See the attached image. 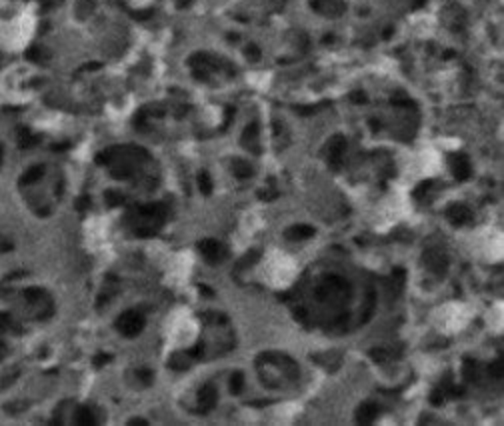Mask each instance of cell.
<instances>
[{"label":"cell","mask_w":504,"mask_h":426,"mask_svg":"<svg viewBox=\"0 0 504 426\" xmlns=\"http://www.w3.org/2000/svg\"><path fill=\"white\" fill-rule=\"evenodd\" d=\"M142 328H144V318H142L138 312H134V310H128V312L120 314V318L116 320V330L122 332V334L128 336V338L140 334Z\"/></svg>","instance_id":"1"},{"label":"cell","mask_w":504,"mask_h":426,"mask_svg":"<svg viewBox=\"0 0 504 426\" xmlns=\"http://www.w3.org/2000/svg\"><path fill=\"white\" fill-rule=\"evenodd\" d=\"M198 248H200V252L204 254V258H206L208 262H212V264L220 262L224 256H226V248H224L220 242H216V240H202V242L198 244Z\"/></svg>","instance_id":"2"},{"label":"cell","mask_w":504,"mask_h":426,"mask_svg":"<svg viewBox=\"0 0 504 426\" xmlns=\"http://www.w3.org/2000/svg\"><path fill=\"white\" fill-rule=\"evenodd\" d=\"M214 404H216V388L212 384H206L200 390V408H198V412H208Z\"/></svg>","instance_id":"3"},{"label":"cell","mask_w":504,"mask_h":426,"mask_svg":"<svg viewBox=\"0 0 504 426\" xmlns=\"http://www.w3.org/2000/svg\"><path fill=\"white\" fill-rule=\"evenodd\" d=\"M376 412H378V406H376L374 402H364V404H360L358 410H356V420H358L360 424H368V422L374 420Z\"/></svg>","instance_id":"4"},{"label":"cell","mask_w":504,"mask_h":426,"mask_svg":"<svg viewBox=\"0 0 504 426\" xmlns=\"http://www.w3.org/2000/svg\"><path fill=\"white\" fill-rule=\"evenodd\" d=\"M42 174H44V166L42 164H38V166H32V168H28L24 174H22V178H20V184L22 186H26V184H32V182H36V180H40L42 178Z\"/></svg>","instance_id":"5"},{"label":"cell","mask_w":504,"mask_h":426,"mask_svg":"<svg viewBox=\"0 0 504 426\" xmlns=\"http://www.w3.org/2000/svg\"><path fill=\"white\" fill-rule=\"evenodd\" d=\"M312 234H314V228L310 226H292L286 230V238H292V240H304Z\"/></svg>","instance_id":"6"},{"label":"cell","mask_w":504,"mask_h":426,"mask_svg":"<svg viewBox=\"0 0 504 426\" xmlns=\"http://www.w3.org/2000/svg\"><path fill=\"white\" fill-rule=\"evenodd\" d=\"M448 216H450V220H454L456 224H462V222H466V220L470 218L468 210H466L464 206H460V204H454V206H450V210H448Z\"/></svg>","instance_id":"7"},{"label":"cell","mask_w":504,"mask_h":426,"mask_svg":"<svg viewBox=\"0 0 504 426\" xmlns=\"http://www.w3.org/2000/svg\"><path fill=\"white\" fill-rule=\"evenodd\" d=\"M76 422H78V424H86V426H92V424H94V418H92V412H90V408H86V406H80V408L76 410Z\"/></svg>","instance_id":"8"},{"label":"cell","mask_w":504,"mask_h":426,"mask_svg":"<svg viewBox=\"0 0 504 426\" xmlns=\"http://www.w3.org/2000/svg\"><path fill=\"white\" fill-rule=\"evenodd\" d=\"M18 142H20V146H22V148H28V146H32V144L36 142V136H32V134H30V130L22 126V128L18 130Z\"/></svg>","instance_id":"9"},{"label":"cell","mask_w":504,"mask_h":426,"mask_svg":"<svg viewBox=\"0 0 504 426\" xmlns=\"http://www.w3.org/2000/svg\"><path fill=\"white\" fill-rule=\"evenodd\" d=\"M452 166H454V172H456V176L462 180V178H466L468 176V172H470V168H468V162L464 158H456L452 162Z\"/></svg>","instance_id":"10"},{"label":"cell","mask_w":504,"mask_h":426,"mask_svg":"<svg viewBox=\"0 0 504 426\" xmlns=\"http://www.w3.org/2000/svg\"><path fill=\"white\" fill-rule=\"evenodd\" d=\"M242 388H244V376L240 372H234L232 374V380H230V392L232 394H240Z\"/></svg>","instance_id":"11"},{"label":"cell","mask_w":504,"mask_h":426,"mask_svg":"<svg viewBox=\"0 0 504 426\" xmlns=\"http://www.w3.org/2000/svg\"><path fill=\"white\" fill-rule=\"evenodd\" d=\"M464 378L466 380H476V362L474 360H466L464 362Z\"/></svg>","instance_id":"12"},{"label":"cell","mask_w":504,"mask_h":426,"mask_svg":"<svg viewBox=\"0 0 504 426\" xmlns=\"http://www.w3.org/2000/svg\"><path fill=\"white\" fill-rule=\"evenodd\" d=\"M26 58H30V60H36V62H42L44 58H46V54L42 52V48H38V46H32L28 52H26Z\"/></svg>","instance_id":"13"},{"label":"cell","mask_w":504,"mask_h":426,"mask_svg":"<svg viewBox=\"0 0 504 426\" xmlns=\"http://www.w3.org/2000/svg\"><path fill=\"white\" fill-rule=\"evenodd\" d=\"M490 374L492 376H496V378H502V374H504V362H502V358L500 360H496L492 366H490Z\"/></svg>","instance_id":"14"},{"label":"cell","mask_w":504,"mask_h":426,"mask_svg":"<svg viewBox=\"0 0 504 426\" xmlns=\"http://www.w3.org/2000/svg\"><path fill=\"white\" fill-rule=\"evenodd\" d=\"M106 198H108V204H112V206H114V204H122V200H124V198H122L118 192H114V190H108V192H106Z\"/></svg>","instance_id":"15"},{"label":"cell","mask_w":504,"mask_h":426,"mask_svg":"<svg viewBox=\"0 0 504 426\" xmlns=\"http://www.w3.org/2000/svg\"><path fill=\"white\" fill-rule=\"evenodd\" d=\"M106 362H110V356H108V354H96V356L92 358V364H94V366H104Z\"/></svg>","instance_id":"16"},{"label":"cell","mask_w":504,"mask_h":426,"mask_svg":"<svg viewBox=\"0 0 504 426\" xmlns=\"http://www.w3.org/2000/svg\"><path fill=\"white\" fill-rule=\"evenodd\" d=\"M10 324H12V318H10V314H8V312H0V330H6V328H10Z\"/></svg>","instance_id":"17"},{"label":"cell","mask_w":504,"mask_h":426,"mask_svg":"<svg viewBox=\"0 0 504 426\" xmlns=\"http://www.w3.org/2000/svg\"><path fill=\"white\" fill-rule=\"evenodd\" d=\"M198 180H200V188H202V192H210V188H212V186H210V180H208V174H204V172H202Z\"/></svg>","instance_id":"18"},{"label":"cell","mask_w":504,"mask_h":426,"mask_svg":"<svg viewBox=\"0 0 504 426\" xmlns=\"http://www.w3.org/2000/svg\"><path fill=\"white\" fill-rule=\"evenodd\" d=\"M136 376H138V378H142V382H144V384H148V382L152 380V372H148V370H136Z\"/></svg>","instance_id":"19"},{"label":"cell","mask_w":504,"mask_h":426,"mask_svg":"<svg viewBox=\"0 0 504 426\" xmlns=\"http://www.w3.org/2000/svg\"><path fill=\"white\" fill-rule=\"evenodd\" d=\"M236 172H238L240 176H244V174L248 176V174H250V166H246V164H242V162H240V164L236 162Z\"/></svg>","instance_id":"20"},{"label":"cell","mask_w":504,"mask_h":426,"mask_svg":"<svg viewBox=\"0 0 504 426\" xmlns=\"http://www.w3.org/2000/svg\"><path fill=\"white\" fill-rule=\"evenodd\" d=\"M256 254H258V252H256V250H252V252H250V254H248V256H246V258L242 260V262H240V264H242V267H248V264H252V262H254V260L258 258Z\"/></svg>","instance_id":"21"},{"label":"cell","mask_w":504,"mask_h":426,"mask_svg":"<svg viewBox=\"0 0 504 426\" xmlns=\"http://www.w3.org/2000/svg\"><path fill=\"white\" fill-rule=\"evenodd\" d=\"M246 54H248V58H250V60L260 58V52H258V48H256V46H248V48H246Z\"/></svg>","instance_id":"22"},{"label":"cell","mask_w":504,"mask_h":426,"mask_svg":"<svg viewBox=\"0 0 504 426\" xmlns=\"http://www.w3.org/2000/svg\"><path fill=\"white\" fill-rule=\"evenodd\" d=\"M88 204H90V198H88V196H84V198H80V200H78V202H76V206H78V210H84V208H86V206H88Z\"/></svg>","instance_id":"23"},{"label":"cell","mask_w":504,"mask_h":426,"mask_svg":"<svg viewBox=\"0 0 504 426\" xmlns=\"http://www.w3.org/2000/svg\"><path fill=\"white\" fill-rule=\"evenodd\" d=\"M370 358H374V360H378V362H380V360H384V358H386V354H382V350H372V352H370Z\"/></svg>","instance_id":"24"},{"label":"cell","mask_w":504,"mask_h":426,"mask_svg":"<svg viewBox=\"0 0 504 426\" xmlns=\"http://www.w3.org/2000/svg\"><path fill=\"white\" fill-rule=\"evenodd\" d=\"M8 250H12V242L0 238V252H8Z\"/></svg>","instance_id":"25"},{"label":"cell","mask_w":504,"mask_h":426,"mask_svg":"<svg viewBox=\"0 0 504 426\" xmlns=\"http://www.w3.org/2000/svg\"><path fill=\"white\" fill-rule=\"evenodd\" d=\"M432 404H442V394H440V392H434V394H432Z\"/></svg>","instance_id":"26"},{"label":"cell","mask_w":504,"mask_h":426,"mask_svg":"<svg viewBox=\"0 0 504 426\" xmlns=\"http://www.w3.org/2000/svg\"><path fill=\"white\" fill-rule=\"evenodd\" d=\"M128 424L130 426H148V422H146V420H140V418H134V420H130Z\"/></svg>","instance_id":"27"},{"label":"cell","mask_w":504,"mask_h":426,"mask_svg":"<svg viewBox=\"0 0 504 426\" xmlns=\"http://www.w3.org/2000/svg\"><path fill=\"white\" fill-rule=\"evenodd\" d=\"M0 160H2V146H0Z\"/></svg>","instance_id":"28"}]
</instances>
